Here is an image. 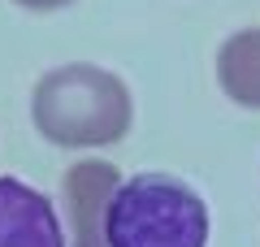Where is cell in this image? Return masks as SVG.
Segmentation results:
<instances>
[{
  "instance_id": "cell-1",
  "label": "cell",
  "mask_w": 260,
  "mask_h": 247,
  "mask_svg": "<svg viewBox=\"0 0 260 247\" xmlns=\"http://www.w3.org/2000/svg\"><path fill=\"white\" fill-rule=\"evenodd\" d=\"M35 130L56 147H104L130 130V87L100 65H56L30 96Z\"/></svg>"
},
{
  "instance_id": "cell-3",
  "label": "cell",
  "mask_w": 260,
  "mask_h": 247,
  "mask_svg": "<svg viewBox=\"0 0 260 247\" xmlns=\"http://www.w3.org/2000/svg\"><path fill=\"white\" fill-rule=\"evenodd\" d=\"M121 178L113 165L104 161H78L65 169V217H70V247H109L104 243V221H109V204L117 195Z\"/></svg>"
},
{
  "instance_id": "cell-5",
  "label": "cell",
  "mask_w": 260,
  "mask_h": 247,
  "mask_svg": "<svg viewBox=\"0 0 260 247\" xmlns=\"http://www.w3.org/2000/svg\"><path fill=\"white\" fill-rule=\"evenodd\" d=\"M221 91L243 109H260V30H239L217 52Z\"/></svg>"
},
{
  "instance_id": "cell-2",
  "label": "cell",
  "mask_w": 260,
  "mask_h": 247,
  "mask_svg": "<svg viewBox=\"0 0 260 247\" xmlns=\"http://www.w3.org/2000/svg\"><path fill=\"white\" fill-rule=\"evenodd\" d=\"M109 247H208V208L174 174H139L117 187L104 221Z\"/></svg>"
},
{
  "instance_id": "cell-6",
  "label": "cell",
  "mask_w": 260,
  "mask_h": 247,
  "mask_svg": "<svg viewBox=\"0 0 260 247\" xmlns=\"http://www.w3.org/2000/svg\"><path fill=\"white\" fill-rule=\"evenodd\" d=\"M13 5H22V9H35V13H48V9H65L70 0H13Z\"/></svg>"
},
{
  "instance_id": "cell-4",
  "label": "cell",
  "mask_w": 260,
  "mask_h": 247,
  "mask_svg": "<svg viewBox=\"0 0 260 247\" xmlns=\"http://www.w3.org/2000/svg\"><path fill=\"white\" fill-rule=\"evenodd\" d=\"M0 247H65L52 200L18 178H0Z\"/></svg>"
}]
</instances>
